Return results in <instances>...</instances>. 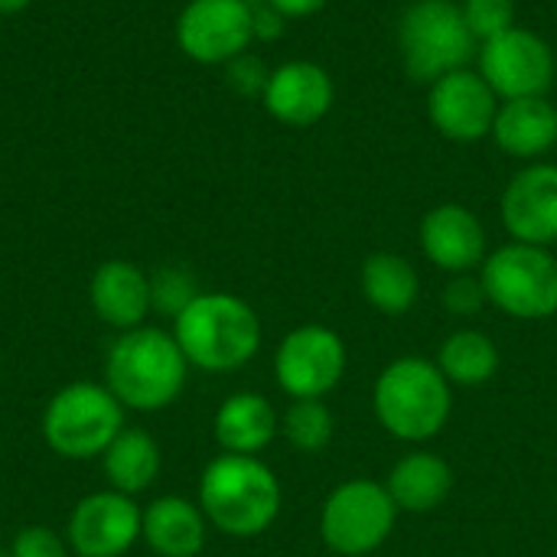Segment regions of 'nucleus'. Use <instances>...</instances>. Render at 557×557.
I'll return each instance as SVG.
<instances>
[{
  "label": "nucleus",
  "mask_w": 557,
  "mask_h": 557,
  "mask_svg": "<svg viewBox=\"0 0 557 557\" xmlns=\"http://www.w3.org/2000/svg\"><path fill=\"white\" fill-rule=\"evenodd\" d=\"M189 362L160 326H137L121 333L104 359V385L127 411H163L186 388Z\"/></svg>",
  "instance_id": "f03ea898"
},
{
  "label": "nucleus",
  "mask_w": 557,
  "mask_h": 557,
  "mask_svg": "<svg viewBox=\"0 0 557 557\" xmlns=\"http://www.w3.org/2000/svg\"><path fill=\"white\" fill-rule=\"evenodd\" d=\"M261 101L274 121L287 127H313L330 114L336 101V88L323 65L294 59L271 69Z\"/></svg>",
  "instance_id": "2eb2a0df"
},
{
  "label": "nucleus",
  "mask_w": 557,
  "mask_h": 557,
  "mask_svg": "<svg viewBox=\"0 0 557 557\" xmlns=\"http://www.w3.org/2000/svg\"><path fill=\"white\" fill-rule=\"evenodd\" d=\"M199 509L228 539H258L281 516V480L258 457L219 454L199 476Z\"/></svg>",
  "instance_id": "f257e3e1"
},
{
  "label": "nucleus",
  "mask_w": 557,
  "mask_h": 557,
  "mask_svg": "<svg viewBox=\"0 0 557 557\" xmlns=\"http://www.w3.org/2000/svg\"><path fill=\"white\" fill-rule=\"evenodd\" d=\"M441 300H444L447 313H454V317H473V313L483 310V304H490L486 290H483V281L470 277V274H454V281L444 287Z\"/></svg>",
  "instance_id": "c85d7f7f"
},
{
  "label": "nucleus",
  "mask_w": 557,
  "mask_h": 557,
  "mask_svg": "<svg viewBox=\"0 0 557 557\" xmlns=\"http://www.w3.org/2000/svg\"><path fill=\"white\" fill-rule=\"evenodd\" d=\"M33 0H0V16H10V13H20V10H26Z\"/></svg>",
  "instance_id": "473e14b6"
},
{
  "label": "nucleus",
  "mask_w": 557,
  "mask_h": 557,
  "mask_svg": "<svg viewBox=\"0 0 557 557\" xmlns=\"http://www.w3.org/2000/svg\"><path fill=\"white\" fill-rule=\"evenodd\" d=\"M0 557H3V555H0Z\"/></svg>",
  "instance_id": "f704fd0d"
},
{
  "label": "nucleus",
  "mask_w": 557,
  "mask_h": 557,
  "mask_svg": "<svg viewBox=\"0 0 557 557\" xmlns=\"http://www.w3.org/2000/svg\"><path fill=\"white\" fill-rule=\"evenodd\" d=\"M379 424L405 444H424L437 437L454 414V385L437 362L421 356L395 359L382 369L372 392Z\"/></svg>",
  "instance_id": "20e7f679"
},
{
  "label": "nucleus",
  "mask_w": 557,
  "mask_h": 557,
  "mask_svg": "<svg viewBox=\"0 0 557 557\" xmlns=\"http://www.w3.org/2000/svg\"><path fill=\"white\" fill-rule=\"evenodd\" d=\"M180 49L202 65H228L255 42L251 0H189L176 20Z\"/></svg>",
  "instance_id": "9b49d317"
},
{
  "label": "nucleus",
  "mask_w": 557,
  "mask_h": 557,
  "mask_svg": "<svg viewBox=\"0 0 557 557\" xmlns=\"http://www.w3.org/2000/svg\"><path fill=\"white\" fill-rule=\"evenodd\" d=\"M486 300L516 320H548L557 313V258L539 245H503L480 271Z\"/></svg>",
  "instance_id": "0eeeda50"
},
{
  "label": "nucleus",
  "mask_w": 557,
  "mask_h": 557,
  "mask_svg": "<svg viewBox=\"0 0 557 557\" xmlns=\"http://www.w3.org/2000/svg\"><path fill=\"white\" fill-rule=\"evenodd\" d=\"M281 434L297 454H323L336 434V421L323 398H297L281 418Z\"/></svg>",
  "instance_id": "393cba45"
},
{
  "label": "nucleus",
  "mask_w": 557,
  "mask_h": 557,
  "mask_svg": "<svg viewBox=\"0 0 557 557\" xmlns=\"http://www.w3.org/2000/svg\"><path fill=\"white\" fill-rule=\"evenodd\" d=\"M499 111V95L473 69H457L431 85L428 117L431 124L457 144H473L493 134Z\"/></svg>",
  "instance_id": "ddd939ff"
},
{
  "label": "nucleus",
  "mask_w": 557,
  "mask_h": 557,
  "mask_svg": "<svg viewBox=\"0 0 557 557\" xmlns=\"http://www.w3.org/2000/svg\"><path fill=\"white\" fill-rule=\"evenodd\" d=\"M88 304H91L95 317L101 323H108L111 330H121V333L137 330V326H144L147 313L153 310L150 274L144 268H137L134 261L111 258L95 268V274L88 281Z\"/></svg>",
  "instance_id": "f3484780"
},
{
  "label": "nucleus",
  "mask_w": 557,
  "mask_h": 557,
  "mask_svg": "<svg viewBox=\"0 0 557 557\" xmlns=\"http://www.w3.org/2000/svg\"><path fill=\"white\" fill-rule=\"evenodd\" d=\"M212 434L225 454L258 457L281 434V414L274 411V405L264 395L235 392L219 405Z\"/></svg>",
  "instance_id": "6ab92c4d"
},
{
  "label": "nucleus",
  "mask_w": 557,
  "mask_h": 557,
  "mask_svg": "<svg viewBox=\"0 0 557 557\" xmlns=\"http://www.w3.org/2000/svg\"><path fill=\"white\" fill-rule=\"evenodd\" d=\"M160 463H163L160 444L144 428H124L101 454L108 490L124 493V496H137L150 490L153 480L160 476Z\"/></svg>",
  "instance_id": "4be33fe9"
},
{
  "label": "nucleus",
  "mask_w": 557,
  "mask_h": 557,
  "mask_svg": "<svg viewBox=\"0 0 557 557\" xmlns=\"http://www.w3.org/2000/svg\"><path fill=\"white\" fill-rule=\"evenodd\" d=\"M209 522L199 503L186 496H160L140 509V542L160 557H199Z\"/></svg>",
  "instance_id": "a211bd4d"
},
{
  "label": "nucleus",
  "mask_w": 557,
  "mask_h": 557,
  "mask_svg": "<svg viewBox=\"0 0 557 557\" xmlns=\"http://www.w3.org/2000/svg\"><path fill=\"white\" fill-rule=\"evenodd\" d=\"M251 23H255V39H277L284 33L287 20L271 3L258 0V3H251Z\"/></svg>",
  "instance_id": "7c9ffc66"
},
{
  "label": "nucleus",
  "mask_w": 557,
  "mask_h": 557,
  "mask_svg": "<svg viewBox=\"0 0 557 557\" xmlns=\"http://www.w3.org/2000/svg\"><path fill=\"white\" fill-rule=\"evenodd\" d=\"M503 222L512 242L548 248L557 242V166L532 163L503 193Z\"/></svg>",
  "instance_id": "4468645a"
},
{
  "label": "nucleus",
  "mask_w": 557,
  "mask_h": 557,
  "mask_svg": "<svg viewBox=\"0 0 557 557\" xmlns=\"http://www.w3.org/2000/svg\"><path fill=\"white\" fill-rule=\"evenodd\" d=\"M268 75H271V72L264 69V62H261L258 55H251V52H242L238 59L228 62V85H232L238 95H248V98L264 95Z\"/></svg>",
  "instance_id": "c756f323"
},
{
  "label": "nucleus",
  "mask_w": 557,
  "mask_h": 557,
  "mask_svg": "<svg viewBox=\"0 0 557 557\" xmlns=\"http://www.w3.org/2000/svg\"><path fill=\"white\" fill-rule=\"evenodd\" d=\"M385 490L395 499L398 512L428 516L441 509L447 496L454 493V467L437 454L414 450L392 467Z\"/></svg>",
  "instance_id": "412c9836"
},
{
  "label": "nucleus",
  "mask_w": 557,
  "mask_h": 557,
  "mask_svg": "<svg viewBox=\"0 0 557 557\" xmlns=\"http://www.w3.org/2000/svg\"><path fill=\"white\" fill-rule=\"evenodd\" d=\"M124 405L98 382L59 388L42 411V441L62 460H95L124 431Z\"/></svg>",
  "instance_id": "423d86ee"
},
{
  "label": "nucleus",
  "mask_w": 557,
  "mask_h": 557,
  "mask_svg": "<svg viewBox=\"0 0 557 557\" xmlns=\"http://www.w3.org/2000/svg\"><path fill=\"white\" fill-rule=\"evenodd\" d=\"M398 522V506L388 496L385 483L375 480H346L339 483L320 512V539L339 557H366L379 552Z\"/></svg>",
  "instance_id": "6e6552de"
},
{
  "label": "nucleus",
  "mask_w": 557,
  "mask_h": 557,
  "mask_svg": "<svg viewBox=\"0 0 557 557\" xmlns=\"http://www.w3.org/2000/svg\"><path fill=\"white\" fill-rule=\"evenodd\" d=\"M460 10H463L467 26L473 29V36L480 42L516 26V3L512 0H463Z\"/></svg>",
  "instance_id": "bb28decb"
},
{
  "label": "nucleus",
  "mask_w": 557,
  "mask_h": 557,
  "mask_svg": "<svg viewBox=\"0 0 557 557\" xmlns=\"http://www.w3.org/2000/svg\"><path fill=\"white\" fill-rule=\"evenodd\" d=\"M362 297L385 317L408 313L421 297V277L414 264L395 251H375L362 264Z\"/></svg>",
  "instance_id": "5701e85b"
},
{
  "label": "nucleus",
  "mask_w": 557,
  "mask_h": 557,
  "mask_svg": "<svg viewBox=\"0 0 557 557\" xmlns=\"http://www.w3.org/2000/svg\"><path fill=\"white\" fill-rule=\"evenodd\" d=\"M493 137L499 150L516 160H539L557 144V108L542 98H512L499 101Z\"/></svg>",
  "instance_id": "aec40b11"
},
{
  "label": "nucleus",
  "mask_w": 557,
  "mask_h": 557,
  "mask_svg": "<svg viewBox=\"0 0 557 557\" xmlns=\"http://www.w3.org/2000/svg\"><path fill=\"white\" fill-rule=\"evenodd\" d=\"M10 557H69V542L46 525H26L13 535Z\"/></svg>",
  "instance_id": "cd10ccee"
},
{
  "label": "nucleus",
  "mask_w": 557,
  "mask_h": 557,
  "mask_svg": "<svg viewBox=\"0 0 557 557\" xmlns=\"http://www.w3.org/2000/svg\"><path fill=\"white\" fill-rule=\"evenodd\" d=\"M480 75L499 95V101L512 98H542L555 82V52L552 46L522 26H512L486 42H480Z\"/></svg>",
  "instance_id": "9d476101"
},
{
  "label": "nucleus",
  "mask_w": 557,
  "mask_h": 557,
  "mask_svg": "<svg viewBox=\"0 0 557 557\" xmlns=\"http://www.w3.org/2000/svg\"><path fill=\"white\" fill-rule=\"evenodd\" d=\"M418 238L428 261L447 274H470L486 261V228L467 206L444 202L431 209L421 219Z\"/></svg>",
  "instance_id": "dca6fc26"
},
{
  "label": "nucleus",
  "mask_w": 557,
  "mask_h": 557,
  "mask_svg": "<svg viewBox=\"0 0 557 557\" xmlns=\"http://www.w3.org/2000/svg\"><path fill=\"white\" fill-rule=\"evenodd\" d=\"M65 542L75 557H124L140 542V509L114 490L88 493L69 516Z\"/></svg>",
  "instance_id": "f8f14e48"
},
{
  "label": "nucleus",
  "mask_w": 557,
  "mask_h": 557,
  "mask_svg": "<svg viewBox=\"0 0 557 557\" xmlns=\"http://www.w3.org/2000/svg\"><path fill=\"white\" fill-rule=\"evenodd\" d=\"M398 52L414 82L434 85L437 78L467 69L480 52V39L467 26L454 0H414L398 23Z\"/></svg>",
  "instance_id": "39448f33"
},
{
  "label": "nucleus",
  "mask_w": 557,
  "mask_h": 557,
  "mask_svg": "<svg viewBox=\"0 0 557 557\" xmlns=\"http://www.w3.org/2000/svg\"><path fill=\"white\" fill-rule=\"evenodd\" d=\"M0 362H3V359H0Z\"/></svg>",
  "instance_id": "72a5a7b5"
},
{
  "label": "nucleus",
  "mask_w": 557,
  "mask_h": 557,
  "mask_svg": "<svg viewBox=\"0 0 557 557\" xmlns=\"http://www.w3.org/2000/svg\"><path fill=\"white\" fill-rule=\"evenodd\" d=\"M271 3L284 20H300V16H313L326 7V0H264Z\"/></svg>",
  "instance_id": "2f4dec72"
},
{
  "label": "nucleus",
  "mask_w": 557,
  "mask_h": 557,
  "mask_svg": "<svg viewBox=\"0 0 557 557\" xmlns=\"http://www.w3.org/2000/svg\"><path fill=\"white\" fill-rule=\"evenodd\" d=\"M349 352L336 330L323 323H304L290 330L274 352V379L290 401L326 398L346 375Z\"/></svg>",
  "instance_id": "1a4fd4ad"
},
{
  "label": "nucleus",
  "mask_w": 557,
  "mask_h": 557,
  "mask_svg": "<svg viewBox=\"0 0 557 557\" xmlns=\"http://www.w3.org/2000/svg\"><path fill=\"white\" fill-rule=\"evenodd\" d=\"M173 339L189 366L202 372H235L261 349V320L235 294H199L176 320Z\"/></svg>",
  "instance_id": "7ed1b4c3"
},
{
  "label": "nucleus",
  "mask_w": 557,
  "mask_h": 557,
  "mask_svg": "<svg viewBox=\"0 0 557 557\" xmlns=\"http://www.w3.org/2000/svg\"><path fill=\"white\" fill-rule=\"evenodd\" d=\"M202 290L196 287V277L186 271V268H176V264H170V268H160V271H153V277H150V297H153V310L157 313H163V317H180L196 297H199Z\"/></svg>",
  "instance_id": "a878e982"
},
{
  "label": "nucleus",
  "mask_w": 557,
  "mask_h": 557,
  "mask_svg": "<svg viewBox=\"0 0 557 557\" xmlns=\"http://www.w3.org/2000/svg\"><path fill=\"white\" fill-rule=\"evenodd\" d=\"M437 369L450 385L480 388L499 372V349L480 330H457L441 343Z\"/></svg>",
  "instance_id": "b1692460"
}]
</instances>
